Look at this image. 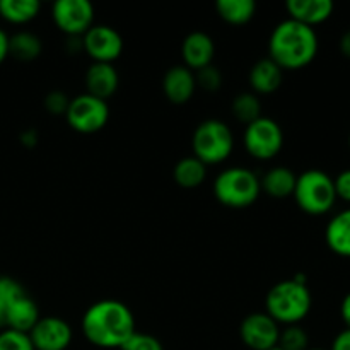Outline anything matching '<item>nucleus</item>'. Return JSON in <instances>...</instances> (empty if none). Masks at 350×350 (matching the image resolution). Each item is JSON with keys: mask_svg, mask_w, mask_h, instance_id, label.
<instances>
[{"mask_svg": "<svg viewBox=\"0 0 350 350\" xmlns=\"http://www.w3.org/2000/svg\"><path fill=\"white\" fill-rule=\"evenodd\" d=\"M135 332L133 313L118 299L98 301L82 317V334L99 349H122Z\"/></svg>", "mask_w": 350, "mask_h": 350, "instance_id": "obj_1", "label": "nucleus"}, {"mask_svg": "<svg viewBox=\"0 0 350 350\" xmlns=\"http://www.w3.org/2000/svg\"><path fill=\"white\" fill-rule=\"evenodd\" d=\"M269 53L282 70L306 67L318 55L317 31L291 17L280 21L270 34Z\"/></svg>", "mask_w": 350, "mask_h": 350, "instance_id": "obj_2", "label": "nucleus"}, {"mask_svg": "<svg viewBox=\"0 0 350 350\" xmlns=\"http://www.w3.org/2000/svg\"><path fill=\"white\" fill-rule=\"evenodd\" d=\"M313 296L308 289V284L297 282L294 277L270 287L265 297V313L286 327L299 325L310 314Z\"/></svg>", "mask_w": 350, "mask_h": 350, "instance_id": "obj_3", "label": "nucleus"}, {"mask_svg": "<svg viewBox=\"0 0 350 350\" xmlns=\"http://www.w3.org/2000/svg\"><path fill=\"white\" fill-rule=\"evenodd\" d=\"M262 193L260 178L248 167H226L214 181V195L222 205L231 208H245L255 204Z\"/></svg>", "mask_w": 350, "mask_h": 350, "instance_id": "obj_4", "label": "nucleus"}, {"mask_svg": "<svg viewBox=\"0 0 350 350\" xmlns=\"http://www.w3.org/2000/svg\"><path fill=\"white\" fill-rule=\"evenodd\" d=\"M293 197L301 211L311 215H323L334 208L337 202L334 178L321 170H308L296 180Z\"/></svg>", "mask_w": 350, "mask_h": 350, "instance_id": "obj_5", "label": "nucleus"}, {"mask_svg": "<svg viewBox=\"0 0 350 350\" xmlns=\"http://www.w3.org/2000/svg\"><path fill=\"white\" fill-rule=\"evenodd\" d=\"M193 156L205 166L228 159L234 149V137L228 123L217 118H208L195 129L191 137Z\"/></svg>", "mask_w": 350, "mask_h": 350, "instance_id": "obj_6", "label": "nucleus"}, {"mask_svg": "<svg viewBox=\"0 0 350 350\" xmlns=\"http://www.w3.org/2000/svg\"><path fill=\"white\" fill-rule=\"evenodd\" d=\"M245 147L248 154L255 159L267 161L275 157L284 147L282 126L269 116H260L258 120L246 125Z\"/></svg>", "mask_w": 350, "mask_h": 350, "instance_id": "obj_7", "label": "nucleus"}, {"mask_svg": "<svg viewBox=\"0 0 350 350\" xmlns=\"http://www.w3.org/2000/svg\"><path fill=\"white\" fill-rule=\"evenodd\" d=\"M67 122L75 132L92 133L101 130L109 120V106L105 99H99L96 96L79 94L70 99L67 113Z\"/></svg>", "mask_w": 350, "mask_h": 350, "instance_id": "obj_8", "label": "nucleus"}, {"mask_svg": "<svg viewBox=\"0 0 350 350\" xmlns=\"http://www.w3.org/2000/svg\"><path fill=\"white\" fill-rule=\"evenodd\" d=\"M51 16L62 33L82 36L94 23V7L89 0H57Z\"/></svg>", "mask_w": 350, "mask_h": 350, "instance_id": "obj_9", "label": "nucleus"}, {"mask_svg": "<svg viewBox=\"0 0 350 350\" xmlns=\"http://www.w3.org/2000/svg\"><path fill=\"white\" fill-rule=\"evenodd\" d=\"M82 50L94 62L113 64L123 51V38L115 27L92 24L82 34Z\"/></svg>", "mask_w": 350, "mask_h": 350, "instance_id": "obj_10", "label": "nucleus"}, {"mask_svg": "<svg viewBox=\"0 0 350 350\" xmlns=\"http://www.w3.org/2000/svg\"><path fill=\"white\" fill-rule=\"evenodd\" d=\"M280 327L265 311L248 314L239 325V337L252 350H270L277 347Z\"/></svg>", "mask_w": 350, "mask_h": 350, "instance_id": "obj_11", "label": "nucleus"}, {"mask_svg": "<svg viewBox=\"0 0 350 350\" xmlns=\"http://www.w3.org/2000/svg\"><path fill=\"white\" fill-rule=\"evenodd\" d=\"M27 335L34 350H67L74 338L70 325L58 317L40 318Z\"/></svg>", "mask_w": 350, "mask_h": 350, "instance_id": "obj_12", "label": "nucleus"}, {"mask_svg": "<svg viewBox=\"0 0 350 350\" xmlns=\"http://www.w3.org/2000/svg\"><path fill=\"white\" fill-rule=\"evenodd\" d=\"M215 55L214 40L204 31H193L187 34L181 43V57H183L185 67L190 70H200L212 64Z\"/></svg>", "mask_w": 350, "mask_h": 350, "instance_id": "obj_13", "label": "nucleus"}, {"mask_svg": "<svg viewBox=\"0 0 350 350\" xmlns=\"http://www.w3.org/2000/svg\"><path fill=\"white\" fill-rule=\"evenodd\" d=\"M195 89H197L195 72L185 65H174L164 74L163 91L174 105H183L190 101L191 96L195 94Z\"/></svg>", "mask_w": 350, "mask_h": 350, "instance_id": "obj_14", "label": "nucleus"}, {"mask_svg": "<svg viewBox=\"0 0 350 350\" xmlns=\"http://www.w3.org/2000/svg\"><path fill=\"white\" fill-rule=\"evenodd\" d=\"M120 84V77L113 64L92 62L85 72V88L88 94L96 96L99 99L111 98Z\"/></svg>", "mask_w": 350, "mask_h": 350, "instance_id": "obj_15", "label": "nucleus"}, {"mask_svg": "<svg viewBox=\"0 0 350 350\" xmlns=\"http://www.w3.org/2000/svg\"><path fill=\"white\" fill-rule=\"evenodd\" d=\"M286 9L291 19L314 27L330 19L335 5L332 0H289Z\"/></svg>", "mask_w": 350, "mask_h": 350, "instance_id": "obj_16", "label": "nucleus"}, {"mask_svg": "<svg viewBox=\"0 0 350 350\" xmlns=\"http://www.w3.org/2000/svg\"><path fill=\"white\" fill-rule=\"evenodd\" d=\"M40 318V308H38L36 301L31 296H27V293H24L19 297H16L9 306L5 318V328L29 334Z\"/></svg>", "mask_w": 350, "mask_h": 350, "instance_id": "obj_17", "label": "nucleus"}, {"mask_svg": "<svg viewBox=\"0 0 350 350\" xmlns=\"http://www.w3.org/2000/svg\"><path fill=\"white\" fill-rule=\"evenodd\" d=\"M284 70L270 57L256 62L250 70V85L255 94H272L280 88Z\"/></svg>", "mask_w": 350, "mask_h": 350, "instance_id": "obj_18", "label": "nucleus"}, {"mask_svg": "<svg viewBox=\"0 0 350 350\" xmlns=\"http://www.w3.org/2000/svg\"><path fill=\"white\" fill-rule=\"evenodd\" d=\"M325 241L328 248L338 256L350 258V207L335 214L328 221L325 229Z\"/></svg>", "mask_w": 350, "mask_h": 350, "instance_id": "obj_19", "label": "nucleus"}, {"mask_svg": "<svg viewBox=\"0 0 350 350\" xmlns=\"http://www.w3.org/2000/svg\"><path fill=\"white\" fill-rule=\"evenodd\" d=\"M296 180L297 174L293 170L286 166H275L260 178V187H262V191L269 193L270 197L286 198L294 193Z\"/></svg>", "mask_w": 350, "mask_h": 350, "instance_id": "obj_20", "label": "nucleus"}, {"mask_svg": "<svg viewBox=\"0 0 350 350\" xmlns=\"http://www.w3.org/2000/svg\"><path fill=\"white\" fill-rule=\"evenodd\" d=\"M207 176V166L195 156H187L174 164L173 178L180 187L195 188L204 183Z\"/></svg>", "mask_w": 350, "mask_h": 350, "instance_id": "obj_21", "label": "nucleus"}, {"mask_svg": "<svg viewBox=\"0 0 350 350\" xmlns=\"http://www.w3.org/2000/svg\"><path fill=\"white\" fill-rule=\"evenodd\" d=\"M43 51L40 36L31 31H19L9 38V55L21 62H33Z\"/></svg>", "mask_w": 350, "mask_h": 350, "instance_id": "obj_22", "label": "nucleus"}, {"mask_svg": "<svg viewBox=\"0 0 350 350\" xmlns=\"http://www.w3.org/2000/svg\"><path fill=\"white\" fill-rule=\"evenodd\" d=\"M38 0H0V17L7 23L26 24L40 14Z\"/></svg>", "mask_w": 350, "mask_h": 350, "instance_id": "obj_23", "label": "nucleus"}, {"mask_svg": "<svg viewBox=\"0 0 350 350\" xmlns=\"http://www.w3.org/2000/svg\"><path fill=\"white\" fill-rule=\"evenodd\" d=\"M215 9L226 23L239 26L253 19L256 12V3L253 0H217Z\"/></svg>", "mask_w": 350, "mask_h": 350, "instance_id": "obj_24", "label": "nucleus"}, {"mask_svg": "<svg viewBox=\"0 0 350 350\" xmlns=\"http://www.w3.org/2000/svg\"><path fill=\"white\" fill-rule=\"evenodd\" d=\"M232 115L238 122L250 125L262 116V103L255 92H239L232 99Z\"/></svg>", "mask_w": 350, "mask_h": 350, "instance_id": "obj_25", "label": "nucleus"}, {"mask_svg": "<svg viewBox=\"0 0 350 350\" xmlns=\"http://www.w3.org/2000/svg\"><path fill=\"white\" fill-rule=\"evenodd\" d=\"M277 347L282 350H308L310 349V335L299 325H289L280 330Z\"/></svg>", "mask_w": 350, "mask_h": 350, "instance_id": "obj_26", "label": "nucleus"}, {"mask_svg": "<svg viewBox=\"0 0 350 350\" xmlns=\"http://www.w3.org/2000/svg\"><path fill=\"white\" fill-rule=\"evenodd\" d=\"M24 293L26 291L17 280L10 279V277H0V330L5 328L7 311H9L12 301Z\"/></svg>", "mask_w": 350, "mask_h": 350, "instance_id": "obj_27", "label": "nucleus"}, {"mask_svg": "<svg viewBox=\"0 0 350 350\" xmlns=\"http://www.w3.org/2000/svg\"><path fill=\"white\" fill-rule=\"evenodd\" d=\"M0 350H34V347L27 334L3 328L0 330Z\"/></svg>", "mask_w": 350, "mask_h": 350, "instance_id": "obj_28", "label": "nucleus"}, {"mask_svg": "<svg viewBox=\"0 0 350 350\" xmlns=\"http://www.w3.org/2000/svg\"><path fill=\"white\" fill-rule=\"evenodd\" d=\"M195 81H197V85H200L204 91L215 92L222 85V74L215 65L211 64L195 72Z\"/></svg>", "mask_w": 350, "mask_h": 350, "instance_id": "obj_29", "label": "nucleus"}, {"mask_svg": "<svg viewBox=\"0 0 350 350\" xmlns=\"http://www.w3.org/2000/svg\"><path fill=\"white\" fill-rule=\"evenodd\" d=\"M122 350H164L163 344L157 337L149 334H135L123 344Z\"/></svg>", "mask_w": 350, "mask_h": 350, "instance_id": "obj_30", "label": "nucleus"}, {"mask_svg": "<svg viewBox=\"0 0 350 350\" xmlns=\"http://www.w3.org/2000/svg\"><path fill=\"white\" fill-rule=\"evenodd\" d=\"M68 105H70L68 96L64 91H58V89L50 91L44 96V108L51 115H65L68 109Z\"/></svg>", "mask_w": 350, "mask_h": 350, "instance_id": "obj_31", "label": "nucleus"}, {"mask_svg": "<svg viewBox=\"0 0 350 350\" xmlns=\"http://www.w3.org/2000/svg\"><path fill=\"white\" fill-rule=\"evenodd\" d=\"M335 191H337V198L349 202L350 204V170H344L334 178Z\"/></svg>", "mask_w": 350, "mask_h": 350, "instance_id": "obj_32", "label": "nucleus"}, {"mask_svg": "<svg viewBox=\"0 0 350 350\" xmlns=\"http://www.w3.org/2000/svg\"><path fill=\"white\" fill-rule=\"evenodd\" d=\"M330 350H350V328L342 330L332 342Z\"/></svg>", "mask_w": 350, "mask_h": 350, "instance_id": "obj_33", "label": "nucleus"}, {"mask_svg": "<svg viewBox=\"0 0 350 350\" xmlns=\"http://www.w3.org/2000/svg\"><path fill=\"white\" fill-rule=\"evenodd\" d=\"M340 317H342V320H344L345 327L350 328V293L345 294V297L342 299Z\"/></svg>", "mask_w": 350, "mask_h": 350, "instance_id": "obj_34", "label": "nucleus"}, {"mask_svg": "<svg viewBox=\"0 0 350 350\" xmlns=\"http://www.w3.org/2000/svg\"><path fill=\"white\" fill-rule=\"evenodd\" d=\"M9 57V36L3 29H0V64Z\"/></svg>", "mask_w": 350, "mask_h": 350, "instance_id": "obj_35", "label": "nucleus"}, {"mask_svg": "<svg viewBox=\"0 0 350 350\" xmlns=\"http://www.w3.org/2000/svg\"><path fill=\"white\" fill-rule=\"evenodd\" d=\"M21 142H23L24 146H27V147L36 146V142H38V132H36V130H24V132L21 133Z\"/></svg>", "mask_w": 350, "mask_h": 350, "instance_id": "obj_36", "label": "nucleus"}, {"mask_svg": "<svg viewBox=\"0 0 350 350\" xmlns=\"http://www.w3.org/2000/svg\"><path fill=\"white\" fill-rule=\"evenodd\" d=\"M338 46H340L342 55H344L345 58H350V27L340 36V41H338Z\"/></svg>", "mask_w": 350, "mask_h": 350, "instance_id": "obj_37", "label": "nucleus"}, {"mask_svg": "<svg viewBox=\"0 0 350 350\" xmlns=\"http://www.w3.org/2000/svg\"><path fill=\"white\" fill-rule=\"evenodd\" d=\"M308 350H325V349H318V347H317V349H308Z\"/></svg>", "mask_w": 350, "mask_h": 350, "instance_id": "obj_38", "label": "nucleus"}, {"mask_svg": "<svg viewBox=\"0 0 350 350\" xmlns=\"http://www.w3.org/2000/svg\"><path fill=\"white\" fill-rule=\"evenodd\" d=\"M270 350H282V349H279V347H273V349H270Z\"/></svg>", "mask_w": 350, "mask_h": 350, "instance_id": "obj_39", "label": "nucleus"}, {"mask_svg": "<svg viewBox=\"0 0 350 350\" xmlns=\"http://www.w3.org/2000/svg\"><path fill=\"white\" fill-rule=\"evenodd\" d=\"M349 147H350V133H349Z\"/></svg>", "mask_w": 350, "mask_h": 350, "instance_id": "obj_40", "label": "nucleus"}]
</instances>
